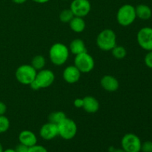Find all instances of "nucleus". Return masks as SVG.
<instances>
[{
    "mask_svg": "<svg viewBox=\"0 0 152 152\" xmlns=\"http://www.w3.org/2000/svg\"><path fill=\"white\" fill-rule=\"evenodd\" d=\"M113 56L117 59H123L127 55V50L123 46L116 45L114 48L111 50Z\"/></svg>",
    "mask_w": 152,
    "mask_h": 152,
    "instance_id": "nucleus-21",
    "label": "nucleus"
},
{
    "mask_svg": "<svg viewBox=\"0 0 152 152\" xmlns=\"http://www.w3.org/2000/svg\"><path fill=\"white\" fill-rule=\"evenodd\" d=\"M91 5L88 0H73L70 9L74 13V16L85 17L91 11Z\"/></svg>",
    "mask_w": 152,
    "mask_h": 152,
    "instance_id": "nucleus-10",
    "label": "nucleus"
},
{
    "mask_svg": "<svg viewBox=\"0 0 152 152\" xmlns=\"http://www.w3.org/2000/svg\"><path fill=\"white\" fill-rule=\"evenodd\" d=\"M39 135L45 140H51L59 136L57 125L48 122L43 125L39 130Z\"/></svg>",
    "mask_w": 152,
    "mask_h": 152,
    "instance_id": "nucleus-11",
    "label": "nucleus"
},
{
    "mask_svg": "<svg viewBox=\"0 0 152 152\" xmlns=\"http://www.w3.org/2000/svg\"><path fill=\"white\" fill-rule=\"evenodd\" d=\"M59 136L65 140L75 137L77 133V126L75 122L69 118H65L57 125Z\"/></svg>",
    "mask_w": 152,
    "mask_h": 152,
    "instance_id": "nucleus-6",
    "label": "nucleus"
},
{
    "mask_svg": "<svg viewBox=\"0 0 152 152\" xmlns=\"http://www.w3.org/2000/svg\"><path fill=\"white\" fill-rule=\"evenodd\" d=\"M3 152H16V150L13 149V148H7V149L4 150Z\"/></svg>",
    "mask_w": 152,
    "mask_h": 152,
    "instance_id": "nucleus-33",
    "label": "nucleus"
},
{
    "mask_svg": "<svg viewBox=\"0 0 152 152\" xmlns=\"http://www.w3.org/2000/svg\"><path fill=\"white\" fill-rule=\"evenodd\" d=\"M32 1H34V2L39 3V4H45V3H47L50 0H32Z\"/></svg>",
    "mask_w": 152,
    "mask_h": 152,
    "instance_id": "nucleus-31",
    "label": "nucleus"
},
{
    "mask_svg": "<svg viewBox=\"0 0 152 152\" xmlns=\"http://www.w3.org/2000/svg\"><path fill=\"white\" fill-rule=\"evenodd\" d=\"M28 147L25 146V145H22V144L19 143L17 146L16 147L15 150L16 152H28Z\"/></svg>",
    "mask_w": 152,
    "mask_h": 152,
    "instance_id": "nucleus-27",
    "label": "nucleus"
},
{
    "mask_svg": "<svg viewBox=\"0 0 152 152\" xmlns=\"http://www.w3.org/2000/svg\"><path fill=\"white\" fill-rule=\"evenodd\" d=\"M10 120L4 115H0V134L4 133L10 128Z\"/></svg>",
    "mask_w": 152,
    "mask_h": 152,
    "instance_id": "nucleus-23",
    "label": "nucleus"
},
{
    "mask_svg": "<svg viewBox=\"0 0 152 152\" xmlns=\"http://www.w3.org/2000/svg\"><path fill=\"white\" fill-rule=\"evenodd\" d=\"M135 11H136L137 17L142 19V20L149 19L152 16V10L151 7L147 5V4H138L135 7Z\"/></svg>",
    "mask_w": 152,
    "mask_h": 152,
    "instance_id": "nucleus-17",
    "label": "nucleus"
},
{
    "mask_svg": "<svg viewBox=\"0 0 152 152\" xmlns=\"http://www.w3.org/2000/svg\"><path fill=\"white\" fill-rule=\"evenodd\" d=\"M111 152H126L125 151L123 148H114Z\"/></svg>",
    "mask_w": 152,
    "mask_h": 152,
    "instance_id": "nucleus-32",
    "label": "nucleus"
},
{
    "mask_svg": "<svg viewBox=\"0 0 152 152\" xmlns=\"http://www.w3.org/2000/svg\"><path fill=\"white\" fill-rule=\"evenodd\" d=\"M83 108L85 111L89 114L96 113L99 109V102L95 97L87 96L83 99Z\"/></svg>",
    "mask_w": 152,
    "mask_h": 152,
    "instance_id": "nucleus-15",
    "label": "nucleus"
},
{
    "mask_svg": "<svg viewBox=\"0 0 152 152\" xmlns=\"http://www.w3.org/2000/svg\"><path fill=\"white\" fill-rule=\"evenodd\" d=\"M55 80V75L52 71L49 69H42L37 72L34 81L30 85L31 89L34 91L41 88H46L51 86Z\"/></svg>",
    "mask_w": 152,
    "mask_h": 152,
    "instance_id": "nucleus-3",
    "label": "nucleus"
},
{
    "mask_svg": "<svg viewBox=\"0 0 152 152\" xmlns=\"http://www.w3.org/2000/svg\"><path fill=\"white\" fill-rule=\"evenodd\" d=\"M71 29L75 33H82L86 28V22L83 18L74 16L69 22Z\"/></svg>",
    "mask_w": 152,
    "mask_h": 152,
    "instance_id": "nucleus-18",
    "label": "nucleus"
},
{
    "mask_svg": "<svg viewBox=\"0 0 152 152\" xmlns=\"http://www.w3.org/2000/svg\"><path fill=\"white\" fill-rule=\"evenodd\" d=\"M100 84L104 90L109 92L116 91L120 86L117 79L111 75L103 76L101 79Z\"/></svg>",
    "mask_w": 152,
    "mask_h": 152,
    "instance_id": "nucleus-14",
    "label": "nucleus"
},
{
    "mask_svg": "<svg viewBox=\"0 0 152 152\" xmlns=\"http://www.w3.org/2000/svg\"><path fill=\"white\" fill-rule=\"evenodd\" d=\"M69 49L62 43H55L49 50V58L53 65L61 66L67 62L69 56Z\"/></svg>",
    "mask_w": 152,
    "mask_h": 152,
    "instance_id": "nucleus-1",
    "label": "nucleus"
},
{
    "mask_svg": "<svg viewBox=\"0 0 152 152\" xmlns=\"http://www.w3.org/2000/svg\"><path fill=\"white\" fill-rule=\"evenodd\" d=\"M7 111V106L3 102L0 101V115H4Z\"/></svg>",
    "mask_w": 152,
    "mask_h": 152,
    "instance_id": "nucleus-28",
    "label": "nucleus"
},
{
    "mask_svg": "<svg viewBox=\"0 0 152 152\" xmlns=\"http://www.w3.org/2000/svg\"><path fill=\"white\" fill-rule=\"evenodd\" d=\"M13 2H14L15 4H23L25 3V1H27L28 0H12Z\"/></svg>",
    "mask_w": 152,
    "mask_h": 152,
    "instance_id": "nucleus-30",
    "label": "nucleus"
},
{
    "mask_svg": "<svg viewBox=\"0 0 152 152\" xmlns=\"http://www.w3.org/2000/svg\"><path fill=\"white\" fill-rule=\"evenodd\" d=\"M63 79L67 83L74 84L80 80L81 72L75 65H70L66 67L63 71Z\"/></svg>",
    "mask_w": 152,
    "mask_h": 152,
    "instance_id": "nucleus-12",
    "label": "nucleus"
},
{
    "mask_svg": "<svg viewBox=\"0 0 152 152\" xmlns=\"http://www.w3.org/2000/svg\"><path fill=\"white\" fill-rule=\"evenodd\" d=\"M137 18L135 7L129 4H123L119 8L117 13V22L123 27L132 25Z\"/></svg>",
    "mask_w": 152,
    "mask_h": 152,
    "instance_id": "nucleus-4",
    "label": "nucleus"
},
{
    "mask_svg": "<svg viewBox=\"0 0 152 152\" xmlns=\"http://www.w3.org/2000/svg\"><path fill=\"white\" fill-rule=\"evenodd\" d=\"M69 51L75 56L80 54V53L87 52V48L86 47L85 42L81 39H74L71 42L69 45Z\"/></svg>",
    "mask_w": 152,
    "mask_h": 152,
    "instance_id": "nucleus-16",
    "label": "nucleus"
},
{
    "mask_svg": "<svg viewBox=\"0 0 152 152\" xmlns=\"http://www.w3.org/2000/svg\"><path fill=\"white\" fill-rule=\"evenodd\" d=\"M137 39L139 45L145 50H152V28L144 27L137 33Z\"/></svg>",
    "mask_w": 152,
    "mask_h": 152,
    "instance_id": "nucleus-9",
    "label": "nucleus"
},
{
    "mask_svg": "<svg viewBox=\"0 0 152 152\" xmlns=\"http://www.w3.org/2000/svg\"><path fill=\"white\" fill-rule=\"evenodd\" d=\"M83 99H77L74 100V104L76 108H83Z\"/></svg>",
    "mask_w": 152,
    "mask_h": 152,
    "instance_id": "nucleus-29",
    "label": "nucleus"
},
{
    "mask_svg": "<svg viewBox=\"0 0 152 152\" xmlns=\"http://www.w3.org/2000/svg\"><path fill=\"white\" fill-rule=\"evenodd\" d=\"M96 45L104 51L111 50L117 45V35L111 29H105L101 31L96 37Z\"/></svg>",
    "mask_w": 152,
    "mask_h": 152,
    "instance_id": "nucleus-2",
    "label": "nucleus"
},
{
    "mask_svg": "<svg viewBox=\"0 0 152 152\" xmlns=\"http://www.w3.org/2000/svg\"><path fill=\"white\" fill-rule=\"evenodd\" d=\"M37 71L31 65H22L16 69L15 76L19 83L25 86H30L34 81Z\"/></svg>",
    "mask_w": 152,
    "mask_h": 152,
    "instance_id": "nucleus-5",
    "label": "nucleus"
},
{
    "mask_svg": "<svg viewBox=\"0 0 152 152\" xmlns=\"http://www.w3.org/2000/svg\"><path fill=\"white\" fill-rule=\"evenodd\" d=\"M74 65L81 73H89L94 68V59L88 52L77 55L74 59Z\"/></svg>",
    "mask_w": 152,
    "mask_h": 152,
    "instance_id": "nucleus-7",
    "label": "nucleus"
},
{
    "mask_svg": "<svg viewBox=\"0 0 152 152\" xmlns=\"http://www.w3.org/2000/svg\"><path fill=\"white\" fill-rule=\"evenodd\" d=\"M4 151V149H3V146L1 143H0V152Z\"/></svg>",
    "mask_w": 152,
    "mask_h": 152,
    "instance_id": "nucleus-34",
    "label": "nucleus"
},
{
    "mask_svg": "<svg viewBox=\"0 0 152 152\" xmlns=\"http://www.w3.org/2000/svg\"><path fill=\"white\" fill-rule=\"evenodd\" d=\"M144 62L148 68H152V50L148 51L145 55V58H144Z\"/></svg>",
    "mask_w": 152,
    "mask_h": 152,
    "instance_id": "nucleus-26",
    "label": "nucleus"
},
{
    "mask_svg": "<svg viewBox=\"0 0 152 152\" xmlns=\"http://www.w3.org/2000/svg\"><path fill=\"white\" fill-rule=\"evenodd\" d=\"M45 58L42 55H37L31 60V65L37 71H40V70L43 69L44 67L45 66Z\"/></svg>",
    "mask_w": 152,
    "mask_h": 152,
    "instance_id": "nucleus-19",
    "label": "nucleus"
},
{
    "mask_svg": "<svg viewBox=\"0 0 152 152\" xmlns=\"http://www.w3.org/2000/svg\"><path fill=\"white\" fill-rule=\"evenodd\" d=\"M74 17V15L71 9H65L59 13V19L63 23H69L71 19Z\"/></svg>",
    "mask_w": 152,
    "mask_h": 152,
    "instance_id": "nucleus-22",
    "label": "nucleus"
},
{
    "mask_svg": "<svg viewBox=\"0 0 152 152\" xmlns=\"http://www.w3.org/2000/svg\"><path fill=\"white\" fill-rule=\"evenodd\" d=\"M141 145L140 139L134 134H126L121 140L122 148L126 152H140Z\"/></svg>",
    "mask_w": 152,
    "mask_h": 152,
    "instance_id": "nucleus-8",
    "label": "nucleus"
},
{
    "mask_svg": "<svg viewBox=\"0 0 152 152\" xmlns=\"http://www.w3.org/2000/svg\"><path fill=\"white\" fill-rule=\"evenodd\" d=\"M65 118H66L65 113L62 111H55V112L50 113L48 117V120L50 123L58 125Z\"/></svg>",
    "mask_w": 152,
    "mask_h": 152,
    "instance_id": "nucleus-20",
    "label": "nucleus"
},
{
    "mask_svg": "<svg viewBox=\"0 0 152 152\" xmlns=\"http://www.w3.org/2000/svg\"><path fill=\"white\" fill-rule=\"evenodd\" d=\"M142 152H152V141H145L142 142L141 150Z\"/></svg>",
    "mask_w": 152,
    "mask_h": 152,
    "instance_id": "nucleus-24",
    "label": "nucleus"
},
{
    "mask_svg": "<svg viewBox=\"0 0 152 152\" xmlns=\"http://www.w3.org/2000/svg\"><path fill=\"white\" fill-rule=\"evenodd\" d=\"M19 141L20 144L30 148L37 144V137L35 134L31 131L24 130L19 133Z\"/></svg>",
    "mask_w": 152,
    "mask_h": 152,
    "instance_id": "nucleus-13",
    "label": "nucleus"
},
{
    "mask_svg": "<svg viewBox=\"0 0 152 152\" xmlns=\"http://www.w3.org/2000/svg\"><path fill=\"white\" fill-rule=\"evenodd\" d=\"M28 152H48V150L46 149V148H45L44 146L40 145H37L36 144L34 146H31L28 148Z\"/></svg>",
    "mask_w": 152,
    "mask_h": 152,
    "instance_id": "nucleus-25",
    "label": "nucleus"
}]
</instances>
